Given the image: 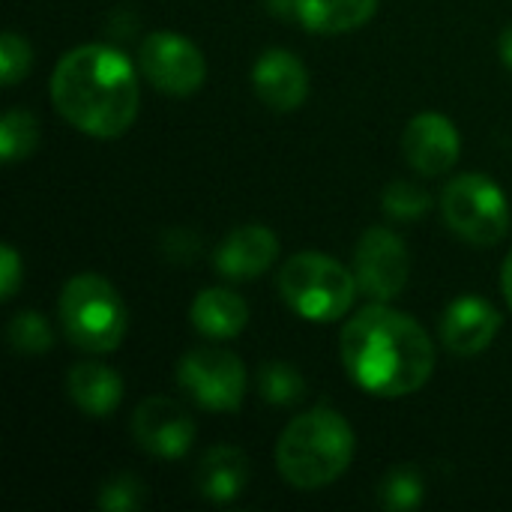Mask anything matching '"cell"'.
Returning <instances> with one entry per match:
<instances>
[{
    "instance_id": "d4e9b609",
    "label": "cell",
    "mask_w": 512,
    "mask_h": 512,
    "mask_svg": "<svg viewBox=\"0 0 512 512\" xmlns=\"http://www.w3.org/2000/svg\"><path fill=\"white\" fill-rule=\"evenodd\" d=\"M30 45L24 36H18L15 30H6L0 36V75H3V84L12 87L18 84L27 72H30Z\"/></svg>"
},
{
    "instance_id": "44dd1931",
    "label": "cell",
    "mask_w": 512,
    "mask_h": 512,
    "mask_svg": "<svg viewBox=\"0 0 512 512\" xmlns=\"http://www.w3.org/2000/svg\"><path fill=\"white\" fill-rule=\"evenodd\" d=\"M9 345H12V351L15 354H27V357H33V354H45V351H51V327H48V321L39 315V312H33V309H24V312H18L12 321H9Z\"/></svg>"
},
{
    "instance_id": "6da1fadb",
    "label": "cell",
    "mask_w": 512,
    "mask_h": 512,
    "mask_svg": "<svg viewBox=\"0 0 512 512\" xmlns=\"http://www.w3.org/2000/svg\"><path fill=\"white\" fill-rule=\"evenodd\" d=\"M339 348L351 381L381 399L417 393L435 369L429 333L384 303L360 309L345 324Z\"/></svg>"
},
{
    "instance_id": "d6986e66",
    "label": "cell",
    "mask_w": 512,
    "mask_h": 512,
    "mask_svg": "<svg viewBox=\"0 0 512 512\" xmlns=\"http://www.w3.org/2000/svg\"><path fill=\"white\" fill-rule=\"evenodd\" d=\"M36 144H39V120L24 108L6 111L0 120V159L21 162L36 150Z\"/></svg>"
},
{
    "instance_id": "5bb4252c",
    "label": "cell",
    "mask_w": 512,
    "mask_h": 512,
    "mask_svg": "<svg viewBox=\"0 0 512 512\" xmlns=\"http://www.w3.org/2000/svg\"><path fill=\"white\" fill-rule=\"evenodd\" d=\"M279 255V240L267 225H243L234 228L216 249L213 264L231 282L258 279L273 267Z\"/></svg>"
},
{
    "instance_id": "4316f807",
    "label": "cell",
    "mask_w": 512,
    "mask_h": 512,
    "mask_svg": "<svg viewBox=\"0 0 512 512\" xmlns=\"http://www.w3.org/2000/svg\"><path fill=\"white\" fill-rule=\"evenodd\" d=\"M498 54H501L504 66H510L512 69V27H507V30L501 33V39H498Z\"/></svg>"
},
{
    "instance_id": "3957f363",
    "label": "cell",
    "mask_w": 512,
    "mask_h": 512,
    "mask_svg": "<svg viewBox=\"0 0 512 512\" xmlns=\"http://www.w3.org/2000/svg\"><path fill=\"white\" fill-rule=\"evenodd\" d=\"M354 450L357 441L348 420L321 405L285 426L276 444V468L294 489L315 492L336 483L348 471Z\"/></svg>"
},
{
    "instance_id": "8fae6325",
    "label": "cell",
    "mask_w": 512,
    "mask_h": 512,
    "mask_svg": "<svg viewBox=\"0 0 512 512\" xmlns=\"http://www.w3.org/2000/svg\"><path fill=\"white\" fill-rule=\"evenodd\" d=\"M459 150H462V138L444 114L426 111L405 126L402 153L417 174L426 177L447 174L459 162Z\"/></svg>"
},
{
    "instance_id": "4fadbf2b",
    "label": "cell",
    "mask_w": 512,
    "mask_h": 512,
    "mask_svg": "<svg viewBox=\"0 0 512 512\" xmlns=\"http://www.w3.org/2000/svg\"><path fill=\"white\" fill-rule=\"evenodd\" d=\"M252 87L273 111H297L309 96V69L285 48H270L252 69Z\"/></svg>"
},
{
    "instance_id": "7c38bea8",
    "label": "cell",
    "mask_w": 512,
    "mask_h": 512,
    "mask_svg": "<svg viewBox=\"0 0 512 512\" xmlns=\"http://www.w3.org/2000/svg\"><path fill=\"white\" fill-rule=\"evenodd\" d=\"M498 333H501V312L477 294H465L453 300L441 318V339L459 357L483 354Z\"/></svg>"
},
{
    "instance_id": "5b68a950",
    "label": "cell",
    "mask_w": 512,
    "mask_h": 512,
    "mask_svg": "<svg viewBox=\"0 0 512 512\" xmlns=\"http://www.w3.org/2000/svg\"><path fill=\"white\" fill-rule=\"evenodd\" d=\"M60 324L72 345L90 354L114 351L126 336V306L117 288L96 276H72L60 291Z\"/></svg>"
},
{
    "instance_id": "ffe728a7",
    "label": "cell",
    "mask_w": 512,
    "mask_h": 512,
    "mask_svg": "<svg viewBox=\"0 0 512 512\" xmlns=\"http://www.w3.org/2000/svg\"><path fill=\"white\" fill-rule=\"evenodd\" d=\"M258 393L270 405H297L306 396V381L291 363L273 360L258 369Z\"/></svg>"
},
{
    "instance_id": "7a4b0ae2",
    "label": "cell",
    "mask_w": 512,
    "mask_h": 512,
    "mask_svg": "<svg viewBox=\"0 0 512 512\" xmlns=\"http://www.w3.org/2000/svg\"><path fill=\"white\" fill-rule=\"evenodd\" d=\"M51 102L78 132L120 138L138 117L141 87L135 66L117 48L78 45L54 66Z\"/></svg>"
},
{
    "instance_id": "ba28073f",
    "label": "cell",
    "mask_w": 512,
    "mask_h": 512,
    "mask_svg": "<svg viewBox=\"0 0 512 512\" xmlns=\"http://www.w3.org/2000/svg\"><path fill=\"white\" fill-rule=\"evenodd\" d=\"M138 63L144 78L171 96L195 93L207 78V60L195 42L174 30H153L138 48Z\"/></svg>"
},
{
    "instance_id": "2e32d148",
    "label": "cell",
    "mask_w": 512,
    "mask_h": 512,
    "mask_svg": "<svg viewBox=\"0 0 512 512\" xmlns=\"http://www.w3.org/2000/svg\"><path fill=\"white\" fill-rule=\"evenodd\" d=\"M69 399L87 417H108L123 399V378L102 363H81L66 378Z\"/></svg>"
},
{
    "instance_id": "484cf974",
    "label": "cell",
    "mask_w": 512,
    "mask_h": 512,
    "mask_svg": "<svg viewBox=\"0 0 512 512\" xmlns=\"http://www.w3.org/2000/svg\"><path fill=\"white\" fill-rule=\"evenodd\" d=\"M21 285V258L6 243L0 246V300H12Z\"/></svg>"
},
{
    "instance_id": "7402d4cb",
    "label": "cell",
    "mask_w": 512,
    "mask_h": 512,
    "mask_svg": "<svg viewBox=\"0 0 512 512\" xmlns=\"http://www.w3.org/2000/svg\"><path fill=\"white\" fill-rule=\"evenodd\" d=\"M381 504L393 512H411L423 504V480L417 474V468L402 465L393 468L387 474V480L381 483Z\"/></svg>"
},
{
    "instance_id": "277c9868",
    "label": "cell",
    "mask_w": 512,
    "mask_h": 512,
    "mask_svg": "<svg viewBox=\"0 0 512 512\" xmlns=\"http://www.w3.org/2000/svg\"><path fill=\"white\" fill-rule=\"evenodd\" d=\"M357 276L324 252H297L279 273L282 300L306 321L330 324L351 312L357 300Z\"/></svg>"
},
{
    "instance_id": "52a82bcc",
    "label": "cell",
    "mask_w": 512,
    "mask_h": 512,
    "mask_svg": "<svg viewBox=\"0 0 512 512\" xmlns=\"http://www.w3.org/2000/svg\"><path fill=\"white\" fill-rule=\"evenodd\" d=\"M180 387L207 411H237L246 396V366L237 354L204 345L177 366Z\"/></svg>"
},
{
    "instance_id": "9c48e42d",
    "label": "cell",
    "mask_w": 512,
    "mask_h": 512,
    "mask_svg": "<svg viewBox=\"0 0 512 512\" xmlns=\"http://www.w3.org/2000/svg\"><path fill=\"white\" fill-rule=\"evenodd\" d=\"M411 273V258L405 249V240L390 228H369L354 252V276L360 282V291L372 297L375 303L396 300Z\"/></svg>"
},
{
    "instance_id": "e0dca14e",
    "label": "cell",
    "mask_w": 512,
    "mask_h": 512,
    "mask_svg": "<svg viewBox=\"0 0 512 512\" xmlns=\"http://www.w3.org/2000/svg\"><path fill=\"white\" fill-rule=\"evenodd\" d=\"M189 318L192 327L207 339H234L249 321V306L228 288H204L195 297Z\"/></svg>"
},
{
    "instance_id": "ac0fdd59",
    "label": "cell",
    "mask_w": 512,
    "mask_h": 512,
    "mask_svg": "<svg viewBox=\"0 0 512 512\" xmlns=\"http://www.w3.org/2000/svg\"><path fill=\"white\" fill-rule=\"evenodd\" d=\"M378 9V0H297V18L312 33H348L363 27Z\"/></svg>"
},
{
    "instance_id": "8992f818",
    "label": "cell",
    "mask_w": 512,
    "mask_h": 512,
    "mask_svg": "<svg viewBox=\"0 0 512 512\" xmlns=\"http://www.w3.org/2000/svg\"><path fill=\"white\" fill-rule=\"evenodd\" d=\"M441 213L450 231L474 246H495L510 231V204L486 174H459L444 186Z\"/></svg>"
},
{
    "instance_id": "603a6c76",
    "label": "cell",
    "mask_w": 512,
    "mask_h": 512,
    "mask_svg": "<svg viewBox=\"0 0 512 512\" xmlns=\"http://www.w3.org/2000/svg\"><path fill=\"white\" fill-rule=\"evenodd\" d=\"M381 204L396 219H420L432 207V195L426 189H420L417 183H411V180H393L384 189Z\"/></svg>"
},
{
    "instance_id": "9a60e30c",
    "label": "cell",
    "mask_w": 512,
    "mask_h": 512,
    "mask_svg": "<svg viewBox=\"0 0 512 512\" xmlns=\"http://www.w3.org/2000/svg\"><path fill=\"white\" fill-rule=\"evenodd\" d=\"M249 483V462L237 447H210L198 468H195V486L201 498L213 504L234 501Z\"/></svg>"
},
{
    "instance_id": "30bf717a",
    "label": "cell",
    "mask_w": 512,
    "mask_h": 512,
    "mask_svg": "<svg viewBox=\"0 0 512 512\" xmlns=\"http://www.w3.org/2000/svg\"><path fill=\"white\" fill-rule=\"evenodd\" d=\"M132 435L138 447L147 450L150 456L180 459L189 453L195 441V423L180 402L168 396H150L135 408Z\"/></svg>"
},
{
    "instance_id": "cb8c5ba5",
    "label": "cell",
    "mask_w": 512,
    "mask_h": 512,
    "mask_svg": "<svg viewBox=\"0 0 512 512\" xmlns=\"http://www.w3.org/2000/svg\"><path fill=\"white\" fill-rule=\"evenodd\" d=\"M144 501V486L132 474H117L111 477L102 492H99V507L108 512H132Z\"/></svg>"
},
{
    "instance_id": "83f0119b",
    "label": "cell",
    "mask_w": 512,
    "mask_h": 512,
    "mask_svg": "<svg viewBox=\"0 0 512 512\" xmlns=\"http://www.w3.org/2000/svg\"><path fill=\"white\" fill-rule=\"evenodd\" d=\"M501 288H504V297H507V303H510L512 309V252L507 255L504 270H501Z\"/></svg>"
}]
</instances>
